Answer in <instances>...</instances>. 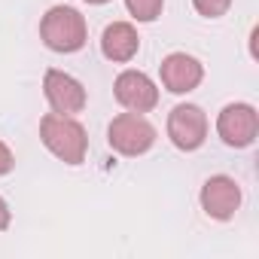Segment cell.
Instances as JSON below:
<instances>
[{
  "label": "cell",
  "instance_id": "obj_8",
  "mask_svg": "<svg viewBox=\"0 0 259 259\" xmlns=\"http://www.w3.org/2000/svg\"><path fill=\"white\" fill-rule=\"evenodd\" d=\"M116 101L132 113H150L159 104V89L144 70H122L116 76Z\"/></svg>",
  "mask_w": 259,
  "mask_h": 259
},
{
  "label": "cell",
  "instance_id": "obj_3",
  "mask_svg": "<svg viewBox=\"0 0 259 259\" xmlns=\"http://www.w3.org/2000/svg\"><path fill=\"white\" fill-rule=\"evenodd\" d=\"M107 144L119 156H144L156 144V125L144 113H119L107 128Z\"/></svg>",
  "mask_w": 259,
  "mask_h": 259
},
{
  "label": "cell",
  "instance_id": "obj_4",
  "mask_svg": "<svg viewBox=\"0 0 259 259\" xmlns=\"http://www.w3.org/2000/svg\"><path fill=\"white\" fill-rule=\"evenodd\" d=\"M217 135L226 147L244 150L259 135V113L253 104H226L217 116Z\"/></svg>",
  "mask_w": 259,
  "mask_h": 259
},
{
  "label": "cell",
  "instance_id": "obj_6",
  "mask_svg": "<svg viewBox=\"0 0 259 259\" xmlns=\"http://www.w3.org/2000/svg\"><path fill=\"white\" fill-rule=\"evenodd\" d=\"M43 95L49 101V107L55 113H64V116H73V113H82L85 110V89L76 76L58 70V67H49L43 73Z\"/></svg>",
  "mask_w": 259,
  "mask_h": 259
},
{
  "label": "cell",
  "instance_id": "obj_12",
  "mask_svg": "<svg viewBox=\"0 0 259 259\" xmlns=\"http://www.w3.org/2000/svg\"><path fill=\"white\" fill-rule=\"evenodd\" d=\"M192 7H195V13L204 16V19H220V16L229 13L232 0H192Z\"/></svg>",
  "mask_w": 259,
  "mask_h": 259
},
{
  "label": "cell",
  "instance_id": "obj_14",
  "mask_svg": "<svg viewBox=\"0 0 259 259\" xmlns=\"http://www.w3.org/2000/svg\"><path fill=\"white\" fill-rule=\"evenodd\" d=\"M10 220H13V213H10V204L0 198V232H7L10 229Z\"/></svg>",
  "mask_w": 259,
  "mask_h": 259
},
{
  "label": "cell",
  "instance_id": "obj_7",
  "mask_svg": "<svg viewBox=\"0 0 259 259\" xmlns=\"http://www.w3.org/2000/svg\"><path fill=\"white\" fill-rule=\"evenodd\" d=\"M198 198H201V210H204L210 220L226 223V220H232L235 210L241 207V186H238V180L229 177V174H213V177L204 180Z\"/></svg>",
  "mask_w": 259,
  "mask_h": 259
},
{
  "label": "cell",
  "instance_id": "obj_2",
  "mask_svg": "<svg viewBox=\"0 0 259 259\" xmlns=\"http://www.w3.org/2000/svg\"><path fill=\"white\" fill-rule=\"evenodd\" d=\"M40 37L52 52H79L89 40L85 16L73 7H52L40 22Z\"/></svg>",
  "mask_w": 259,
  "mask_h": 259
},
{
  "label": "cell",
  "instance_id": "obj_11",
  "mask_svg": "<svg viewBox=\"0 0 259 259\" xmlns=\"http://www.w3.org/2000/svg\"><path fill=\"white\" fill-rule=\"evenodd\" d=\"M125 7H128V13H132L138 22H156L162 16L165 0H125Z\"/></svg>",
  "mask_w": 259,
  "mask_h": 259
},
{
  "label": "cell",
  "instance_id": "obj_9",
  "mask_svg": "<svg viewBox=\"0 0 259 259\" xmlns=\"http://www.w3.org/2000/svg\"><path fill=\"white\" fill-rule=\"evenodd\" d=\"M159 73H162V85L171 92V95H186L192 89H198V82L204 79V67L198 58L186 55V52H171L162 58L159 64Z\"/></svg>",
  "mask_w": 259,
  "mask_h": 259
},
{
  "label": "cell",
  "instance_id": "obj_13",
  "mask_svg": "<svg viewBox=\"0 0 259 259\" xmlns=\"http://www.w3.org/2000/svg\"><path fill=\"white\" fill-rule=\"evenodd\" d=\"M13 168H16V156H13V150H10L4 141H0V177L10 174Z\"/></svg>",
  "mask_w": 259,
  "mask_h": 259
},
{
  "label": "cell",
  "instance_id": "obj_1",
  "mask_svg": "<svg viewBox=\"0 0 259 259\" xmlns=\"http://www.w3.org/2000/svg\"><path fill=\"white\" fill-rule=\"evenodd\" d=\"M40 138H43V147L61 159L64 165H82L85 162V153H89V135L82 122H76L73 116H64V113H46L40 119Z\"/></svg>",
  "mask_w": 259,
  "mask_h": 259
},
{
  "label": "cell",
  "instance_id": "obj_15",
  "mask_svg": "<svg viewBox=\"0 0 259 259\" xmlns=\"http://www.w3.org/2000/svg\"><path fill=\"white\" fill-rule=\"evenodd\" d=\"M85 4H92V7H101V4H110V0H85Z\"/></svg>",
  "mask_w": 259,
  "mask_h": 259
},
{
  "label": "cell",
  "instance_id": "obj_10",
  "mask_svg": "<svg viewBox=\"0 0 259 259\" xmlns=\"http://www.w3.org/2000/svg\"><path fill=\"white\" fill-rule=\"evenodd\" d=\"M141 49V37L135 31V25L128 22H113L104 28L101 34V52L107 61H116V64H128Z\"/></svg>",
  "mask_w": 259,
  "mask_h": 259
},
{
  "label": "cell",
  "instance_id": "obj_5",
  "mask_svg": "<svg viewBox=\"0 0 259 259\" xmlns=\"http://www.w3.org/2000/svg\"><path fill=\"white\" fill-rule=\"evenodd\" d=\"M168 138L177 150L192 153L207 141V116L198 104H177L168 113Z\"/></svg>",
  "mask_w": 259,
  "mask_h": 259
}]
</instances>
